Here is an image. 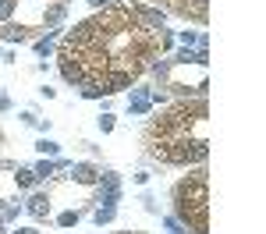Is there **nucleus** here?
<instances>
[{
  "label": "nucleus",
  "mask_w": 266,
  "mask_h": 234,
  "mask_svg": "<svg viewBox=\"0 0 266 234\" xmlns=\"http://www.w3.org/2000/svg\"><path fill=\"white\" fill-rule=\"evenodd\" d=\"M54 174V164H40V167H36V178H50Z\"/></svg>",
  "instance_id": "nucleus-13"
},
{
  "label": "nucleus",
  "mask_w": 266,
  "mask_h": 234,
  "mask_svg": "<svg viewBox=\"0 0 266 234\" xmlns=\"http://www.w3.org/2000/svg\"><path fill=\"white\" fill-rule=\"evenodd\" d=\"M14 234H40V230H32V227H25V230H14Z\"/></svg>",
  "instance_id": "nucleus-15"
},
{
  "label": "nucleus",
  "mask_w": 266,
  "mask_h": 234,
  "mask_svg": "<svg viewBox=\"0 0 266 234\" xmlns=\"http://www.w3.org/2000/svg\"><path fill=\"white\" fill-rule=\"evenodd\" d=\"M114 220V206H106V210H96V224L103 227V224H110Z\"/></svg>",
  "instance_id": "nucleus-10"
},
{
  "label": "nucleus",
  "mask_w": 266,
  "mask_h": 234,
  "mask_svg": "<svg viewBox=\"0 0 266 234\" xmlns=\"http://www.w3.org/2000/svg\"><path fill=\"white\" fill-rule=\"evenodd\" d=\"M121 0H92V11H106V8H118Z\"/></svg>",
  "instance_id": "nucleus-11"
},
{
  "label": "nucleus",
  "mask_w": 266,
  "mask_h": 234,
  "mask_svg": "<svg viewBox=\"0 0 266 234\" xmlns=\"http://www.w3.org/2000/svg\"><path fill=\"white\" fill-rule=\"evenodd\" d=\"M28 213H32V216H40V220L50 216V195H46V192H36L32 199H28Z\"/></svg>",
  "instance_id": "nucleus-6"
},
{
  "label": "nucleus",
  "mask_w": 266,
  "mask_h": 234,
  "mask_svg": "<svg viewBox=\"0 0 266 234\" xmlns=\"http://www.w3.org/2000/svg\"><path fill=\"white\" fill-rule=\"evenodd\" d=\"M174 216L188 227L184 234L210 230V174L196 170L174 184Z\"/></svg>",
  "instance_id": "nucleus-3"
},
{
  "label": "nucleus",
  "mask_w": 266,
  "mask_h": 234,
  "mask_svg": "<svg viewBox=\"0 0 266 234\" xmlns=\"http://www.w3.org/2000/svg\"><path fill=\"white\" fill-rule=\"evenodd\" d=\"M0 36H4L8 43H25V39H28V28H25V25H4V28H0Z\"/></svg>",
  "instance_id": "nucleus-7"
},
{
  "label": "nucleus",
  "mask_w": 266,
  "mask_h": 234,
  "mask_svg": "<svg viewBox=\"0 0 266 234\" xmlns=\"http://www.w3.org/2000/svg\"><path fill=\"white\" fill-rule=\"evenodd\" d=\"M164 54V28L142 25L128 4H118L96 11L64 36L60 74L71 86H96L114 71H132L142 78L146 68Z\"/></svg>",
  "instance_id": "nucleus-1"
},
{
  "label": "nucleus",
  "mask_w": 266,
  "mask_h": 234,
  "mask_svg": "<svg viewBox=\"0 0 266 234\" xmlns=\"http://www.w3.org/2000/svg\"><path fill=\"white\" fill-rule=\"evenodd\" d=\"M160 4H167L174 14L188 18V22H196V25H206V0H160Z\"/></svg>",
  "instance_id": "nucleus-4"
},
{
  "label": "nucleus",
  "mask_w": 266,
  "mask_h": 234,
  "mask_svg": "<svg viewBox=\"0 0 266 234\" xmlns=\"http://www.w3.org/2000/svg\"><path fill=\"white\" fill-rule=\"evenodd\" d=\"M40 149H43V152H50V156H57V142H46V138H43V142H40Z\"/></svg>",
  "instance_id": "nucleus-14"
},
{
  "label": "nucleus",
  "mask_w": 266,
  "mask_h": 234,
  "mask_svg": "<svg viewBox=\"0 0 266 234\" xmlns=\"http://www.w3.org/2000/svg\"><path fill=\"white\" fill-rule=\"evenodd\" d=\"M60 227H71V224H78V210H68V213H60V220H57Z\"/></svg>",
  "instance_id": "nucleus-9"
},
{
  "label": "nucleus",
  "mask_w": 266,
  "mask_h": 234,
  "mask_svg": "<svg viewBox=\"0 0 266 234\" xmlns=\"http://www.w3.org/2000/svg\"><path fill=\"white\" fill-rule=\"evenodd\" d=\"M146 152L160 164L188 167L210 156V106L206 100H178L146 124Z\"/></svg>",
  "instance_id": "nucleus-2"
},
{
  "label": "nucleus",
  "mask_w": 266,
  "mask_h": 234,
  "mask_svg": "<svg viewBox=\"0 0 266 234\" xmlns=\"http://www.w3.org/2000/svg\"><path fill=\"white\" fill-rule=\"evenodd\" d=\"M71 178L78 181V184H96L100 181V170L92 164H71Z\"/></svg>",
  "instance_id": "nucleus-5"
},
{
  "label": "nucleus",
  "mask_w": 266,
  "mask_h": 234,
  "mask_svg": "<svg viewBox=\"0 0 266 234\" xmlns=\"http://www.w3.org/2000/svg\"><path fill=\"white\" fill-rule=\"evenodd\" d=\"M14 181H18V188H32L36 184V170H18Z\"/></svg>",
  "instance_id": "nucleus-8"
},
{
  "label": "nucleus",
  "mask_w": 266,
  "mask_h": 234,
  "mask_svg": "<svg viewBox=\"0 0 266 234\" xmlns=\"http://www.w3.org/2000/svg\"><path fill=\"white\" fill-rule=\"evenodd\" d=\"M100 132H114V117H110V114L100 117Z\"/></svg>",
  "instance_id": "nucleus-12"
}]
</instances>
